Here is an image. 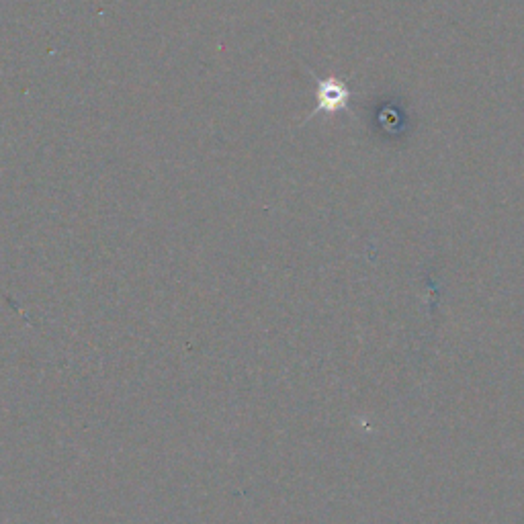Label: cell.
I'll return each instance as SVG.
<instances>
[{
    "instance_id": "obj_1",
    "label": "cell",
    "mask_w": 524,
    "mask_h": 524,
    "mask_svg": "<svg viewBox=\"0 0 524 524\" xmlns=\"http://www.w3.org/2000/svg\"><path fill=\"white\" fill-rule=\"evenodd\" d=\"M316 82H318V89H316V109L312 113L318 115V113H340V111H346L351 113V91H348V86L338 80V78H318L314 76Z\"/></svg>"
}]
</instances>
